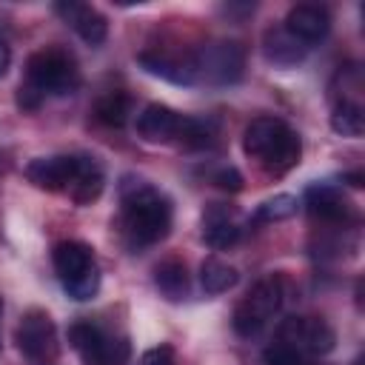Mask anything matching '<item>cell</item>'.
I'll return each mask as SVG.
<instances>
[{
  "label": "cell",
  "instance_id": "1",
  "mask_svg": "<svg viewBox=\"0 0 365 365\" xmlns=\"http://www.w3.org/2000/svg\"><path fill=\"white\" fill-rule=\"evenodd\" d=\"M120 234L128 248L140 251L168 237L174 208L171 200L140 177H123L120 182Z\"/></svg>",
  "mask_w": 365,
  "mask_h": 365
},
{
  "label": "cell",
  "instance_id": "2",
  "mask_svg": "<svg viewBox=\"0 0 365 365\" xmlns=\"http://www.w3.org/2000/svg\"><path fill=\"white\" fill-rule=\"evenodd\" d=\"M242 148L265 174L282 177L302 157L299 134L279 117H254L242 131Z\"/></svg>",
  "mask_w": 365,
  "mask_h": 365
},
{
  "label": "cell",
  "instance_id": "3",
  "mask_svg": "<svg viewBox=\"0 0 365 365\" xmlns=\"http://www.w3.org/2000/svg\"><path fill=\"white\" fill-rule=\"evenodd\" d=\"M54 271L71 299H91L100 291V268L94 259V248L80 240H63L51 251Z\"/></svg>",
  "mask_w": 365,
  "mask_h": 365
},
{
  "label": "cell",
  "instance_id": "4",
  "mask_svg": "<svg viewBox=\"0 0 365 365\" xmlns=\"http://www.w3.org/2000/svg\"><path fill=\"white\" fill-rule=\"evenodd\" d=\"M23 83L29 88H34L43 100L48 94L63 97V94L77 91V86H80V68H77L74 57L66 48L48 46V48L34 51L26 60V80Z\"/></svg>",
  "mask_w": 365,
  "mask_h": 365
},
{
  "label": "cell",
  "instance_id": "5",
  "mask_svg": "<svg viewBox=\"0 0 365 365\" xmlns=\"http://www.w3.org/2000/svg\"><path fill=\"white\" fill-rule=\"evenodd\" d=\"M282 299H285V277L282 274H268L262 277L234 308L231 314V325L240 336L251 339L257 336L271 319L274 314L282 308Z\"/></svg>",
  "mask_w": 365,
  "mask_h": 365
},
{
  "label": "cell",
  "instance_id": "6",
  "mask_svg": "<svg viewBox=\"0 0 365 365\" xmlns=\"http://www.w3.org/2000/svg\"><path fill=\"white\" fill-rule=\"evenodd\" d=\"M194 57V71H197V83H208V86H234L242 80L245 71V48L234 40H211L202 43L197 51H191Z\"/></svg>",
  "mask_w": 365,
  "mask_h": 365
},
{
  "label": "cell",
  "instance_id": "7",
  "mask_svg": "<svg viewBox=\"0 0 365 365\" xmlns=\"http://www.w3.org/2000/svg\"><path fill=\"white\" fill-rule=\"evenodd\" d=\"M68 342L80 354L83 365H125L131 356V345L125 336L106 334L88 319L68 325Z\"/></svg>",
  "mask_w": 365,
  "mask_h": 365
},
{
  "label": "cell",
  "instance_id": "8",
  "mask_svg": "<svg viewBox=\"0 0 365 365\" xmlns=\"http://www.w3.org/2000/svg\"><path fill=\"white\" fill-rule=\"evenodd\" d=\"M277 342H285L302 356L317 359L334 351L336 334L322 317H285L277 328Z\"/></svg>",
  "mask_w": 365,
  "mask_h": 365
},
{
  "label": "cell",
  "instance_id": "9",
  "mask_svg": "<svg viewBox=\"0 0 365 365\" xmlns=\"http://www.w3.org/2000/svg\"><path fill=\"white\" fill-rule=\"evenodd\" d=\"M14 342H17L20 354L29 359V365H54V359H57L54 319L40 308H31L20 317Z\"/></svg>",
  "mask_w": 365,
  "mask_h": 365
},
{
  "label": "cell",
  "instance_id": "10",
  "mask_svg": "<svg viewBox=\"0 0 365 365\" xmlns=\"http://www.w3.org/2000/svg\"><path fill=\"white\" fill-rule=\"evenodd\" d=\"M305 211L319 225H345L351 228L356 222V211L348 202V197L334 182H314L305 191Z\"/></svg>",
  "mask_w": 365,
  "mask_h": 365
},
{
  "label": "cell",
  "instance_id": "11",
  "mask_svg": "<svg viewBox=\"0 0 365 365\" xmlns=\"http://www.w3.org/2000/svg\"><path fill=\"white\" fill-rule=\"evenodd\" d=\"M83 154H54V157H34L26 165V177L31 185L43 191H68L77 171H80Z\"/></svg>",
  "mask_w": 365,
  "mask_h": 365
},
{
  "label": "cell",
  "instance_id": "12",
  "mask_svg": "<svg viewBox=\"0 0 365 365\" xmlns=\"http://www.w3.org/2000/svg\"><path fill=\"white\" fill-rule=\"evenodd\" d=\"M137 63L148 74L163 77L168 83H177V86H194L197 83L191 51L188 54H180V51H165V48H145V51L137 54Z\"/></svg>",
  "mask_w": 365,
  "mask_h": 365
},
{
  "label": "cell",
  "instance_id": "13",
  "mask_svg": "<svg viewBox=\"0 0 365 365\" xmlns=\"http://www.w3.org/2000/svg\"><path fill=\"white\" fill-rule=\"evenodd\" d=\"M240 234H242V228L237 222L234 208H228L225 202L205 205V211H202V242L208 248H217V251L231 248V245H237Z\"/></svg>",
  "mask_w": 365,
  "mask_h": 365
},
{
  "label": "cell",
  "instance_id": "14",
  "mask_svg": "<svg viewBox=\"0 0 365 365\" xmlns=\"http://www.w3.org/2000/svg\"><path fill=\"white\" fill-rule=\"evenodd\" d=\"M282 26L305 46H314L331 31V14L317 3H297L288 9Z\"/></svg>",
  "mask_w": 365,
  "mask_h": 365
},
{
  "label": "cell",
  "instance_id": "15",
  "mask_svg": "<svg viewBox=\"0 0 365 365\" xmlns=\"http://www.w3.org/2000/svg\"><path fill=\"white\" fill-rule=\"evenodd\" d=\"M54 11L88 43V46H100L108 34V23L106 17L88 6V3H77V0H63V3H54Z\"/></svg>",
  "mask_w": 365,
  "mask_h": 365
},
{
  "label": "cell",
  "instance_id": "16",
  "mask_svg": "<svg viewBox=\"0 0 365 365\" xmlns=\"http://www.w3.org/2000/svg\"><path fill=\"white\" fill-rule=\"evenodd\" d=\"M308 48L311 46H305L302 40H297L285 26H271L262 34V54H265L268 63H274L279 68H291V66L302 63L305 54H308Z\"/></svg>",
  "mask_w": 365,
  "mask_h": 365
},
{
  "label": "cell",
  "instance_id": "17",
  "mask_svg": "<svg viewBox=\"0 0 365 365\" xmlns=\"http://www.w3.org/2000/svg\"><path fill=\"white\" fill-rule=\"evenodd\" d=\"M180 117L174 108L163 103H148L137 117V134L145 143H171L180 128Z\"/></svg>",
  "mask_w": 365,
  "mask_h": 365
},
{
  "label": "cell",
  "instance_id": "18",
  "mask_svg": "<svg viewBox=\"0 0 365 365\" xmlns=\"http://www.w3.org/2000/svg\"><path fill=\"white\" fill-rule=\"evenodd\" d=\"M154 285H157V291H160L165 299H171V302L185 299V297H188V288H191L185 262L177 259V257H168V259L157 262V265H154Z\"/></svg>",
  "mask_w": 365,
  "mask_h": 365
},
{
  "label": "cell",
  "instance_id": "19",
  "mask_svg": "<svg viewBox=\"0 0 365 365\" xmlns=\"http://www.w3.org/2000/svg\"><path fill=\"white\" fill-rule=\"evenodd\" d=\"M103 185H106V174L100 168V163L88 154H83V163H80V171L71 182V188L66 191L77 205H91L100 194H103Z\"/></svg>",
  "mask_w": 365,
  "mask_h": 365
},
{
  "label": "cell",
  "instance_id": "20",
  "mask_svg": "<svg viewBox=\"0 0 365 365\" xmlns=\"http://www.w3.org/2000/svg\"><path fill=\"white\" fill-rule=\"evenodd\" d=\"M174 140L188 151L214 148L217 145V125L211 120H200V117H180V128H177Z\"/></svg>",
  "mask_w": 365,
  "mask_h": 365
},
{
  "label": "cell",
  "instance_id": "21",
  "mask_svg": "<svg viewBox=\"0 0 365 365\" xmlns=\"http://www.w3.org/2000/svg\"><path fill=\"white\" fill-rule=\"evenodd\" d=\"M134 111V100L125 91H108L94 103V117L108 128H123Z\"/></svg>",
  "mask_w": 365,
  "mask_h": 365
},
{
  "label": "cell",
  "instance_id": "22",
  "mask_svg": "<svg viewBox=\"0 0 365 365\" xmlns=\"http://www.w3.org/2000/svg\"><path fill=\"white\" fill-rule=\"evenodd\" d=\"M200 282H202L205 294H222L237 285V268L222 262L220 257H208L200 265Z\"/></svg>",
  "mask_w": 365,
  "mask_h": 365
},
{
  "label": "cell",
  "instance_id": "23",
  "mask_svg": "<svg viewBox=\"0 0 365 365\" xmlns=\"http://www.w3.org/2000/svg\"><path fill=\"white\" fill-rule=\"evenodd\" d=\"M334 106H362V74H359V66H345L336 71L334 77Z\"/></svg>",
  "mask_w": 365,
  "mask_h": 365
},
{
  "label": "cell",
  "instance_id": "24",
  "mask_svg": "<svg viewBox=\"0 0 365 365\" xmlns=\"http://www.w3.org/2000/svg\"><path fill=\"white\" fill-rule=\"evenodd\" d=\"M331 128L342 137H362L365 131V114L362 106H334L331 111Z\"/></svg>",
  "mask_w": 365,
  "mask_h": 365
},
{
  "label": "cell",
  "instance_id": "25",
  "mask_svg": "<svg viewBox=\"0 0 365 365\" xmlns=\"http://www.w3.org/2000/svg\"><path fill=\"white\" fill-rule=\"evenodd\" d=\"M299 202L291 194H277L271 200H265L257 211H254V222H279V220H291L297 214Z\"/></svg>",
  "mask_w": 365,
  "mask_h": 365
},
{
  "label": "cell",
  "instance_id": "26",
  "mask_svg": "<svg viewBox=\"0 0 365 365\" xmlns=\"http://www.w3.org/2000/svg\"><path fill=\"white\" fill-rule=\"evenodd\" d=\"M262 362L265 365H314V359L302 356L299 351H294V348H288L285 342H277V339L262 351Z\"/></svg>",
  "mask_w": 365,
  "mask_h": 365
},
{
  "label": "cell",
  "instance_id": "27",
  "mask_svg": "<svg viewBox=\"0 0 365 365\" xmlns=\"http://www.w3.org/2000/svg\"><path fill=\"white\" fill-rule=\"evenodd\" d=\"M208 180H211L217 188H222V191H231V194L242 191V174H240L234 165H220V168H214V171L208 174Z\"/></svg>",
  "mask_w": 365,
  "mask_h": 365
},
{
  "label": "cell",
  "instance_id": "28",
  "mask_svg": "<svg viewBox=\"0 0 365 365\" xmlns=\"http://www.w3.org/2000/svg\"><path fill=\"white\" fill-rule=\"evenodd\" d=\"M137 365H174V348L171 345H154L140 356Z\"/></svg>",
  "mask_w": 365,
  "mask_h": 365
},
{
  "label": "cell",
  "instance_id": "29",
  "mask_svg": "<svg viewBox=\"0 0 365 365\" xmlns=\"http://www.w3.org/2000/svg\"><path fill=\"white\" fill-rule=\"evenodd\" d=\"M9 63H11V48H9V46L0 40V77L9 71Z\"/></svg>",
  "mask_w": 365,
  "mask_h": 365
},
{
  "label": "cell",
  "instance_id": "30",
  "mask_svg": "<svg viewBox=\"0 0 365 365\" xmlns=\"http://www.w3.org/2000/svg\"><path fill=\"white\" fill-rule=\"evenodd\" d=\"M354 365H362V356H356V359H354Z\"/></svg>",
  "mask_w": 365,
  "mask_h": 365
},
{
  "label": "cell",
  "instance_id": "31",
  "mask_svg": "<svg viewBox=\"0 0 365 365\" xmlns=\"http://www.w3.org/2000/svg\"><path fill=\"white\" fill-rule=\"evenodd\" d=\"M0 317H3V299H0Z\"/></svg>",
  "mask_w": 365,
  "mask_h": 365
}]
</instances>
